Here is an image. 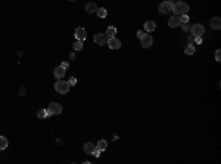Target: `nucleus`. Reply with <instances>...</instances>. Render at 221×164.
Returning <instances> with one entry per match:
<instances>
[{"instance_id":"f257e3e1","label":"nucleus","mask_w":221,"mask_h":164,"mask_svg":"<svg viewBox=\"0 0 221 164\" xmlns=\"http://www.w3.org/2000/svg\"><path fill=\"white\" fill-rule=\"evenodd\" d=\"M172 12L177 15V17H181V15H187L189 14V5L184 2H177L172 5Z\"/></svg>"},{"instance_id":"f03ea898","label":"nucleus","mask_w":221,"mask_h":164,"mask_svg":"<svg viewBox=\"0 0 221 164\" xmlns=\"http://www.w3.org/2000/svg\"><path fill=\"white\" fill-rule=\"evenodd\" d=\"M55 90L58 92V93H61V95H67L69 92V83L68 81H64L62 78L58 80L55 83Z\"/></svg>"},{"instance_id":"7ed1b4c3","label":"nucleus","mask_w":221,"mask_h":164,"mask_svg":"<svg viewBox=\"0 0 221 164\" xmlns=\"http://www.w3.org/2000/svg\"><path fill=\"white\" fill-rule=\"evenodd\" d=\"M61 112H62V105L61 104H58V102L49 104V107H47V117H50V115H59Z\"/></svg>"},{"instance_id":"20e7f679","label":"nucleus","mask_w":221,"mask_h":164,"mask_svg":"<svg viewBox=\"0 0 221 164\" xmlns=\"http://www.w3.org/2000/svg\"><path fill=\"white\" fill-rule=\"evenodd\" d=\"M190 33H192V37H202L205 33V27L202 24H195V25H192Z\"/></svg>"},{"instance_id":"39448f33","label":"nucleus","mask_w":221,"mask_h":164,"mask_svg":"<svg viewBox=\"0 0 221 164\" xmlns=\"http://www.w3.org/2000/svg\"><path fill=\"white\" fill-rule=\"evenodd\" d=\"M172 2L171 0H165V2H162L161 5H159V8H158V11H159V14H168L172 11Z\"/></svg>"},{"instance_id":"423d86ee","label":"nucleus","mask_w":221,"mask_h":164,"mask_svg":"<svg viewBox=\"0 0 221 164\" xmlns=\"http://www.w3.org/2000/svg\"><path fill=\"white\" fill-rule=\"evenodd\" d=\"M140 41H142V47H145V49H148V47H151L153 44V38L152 36H149V34H143V37L140 38Z\"/></svg>"},{"instance_id":"0eeeda50","label":"nucleus","mask_w":221,"mask_h":164,"mask_svg":"<svg viewBox=\"0 0 221 164\" xmlns=\"http://www.w3.org/2000/svg\"><path fill=\"white\" fill-rule=\"evenodd\" d=\"M106 43H108V47H109V49H114V50L121 47V41H119L117 37H109Z\"/></svg>"},{"instance_id":"6e6552de","label":"nucleus","mask_w":221,"mask_h":164,"mask_svg":"<svg viewBox=\"0 0 221 164\" xmlns=\"http://www.w3.org/2000/svg\"><path fill=\"white\" fill-rule=\"evenodd\" d=\"M108 38H109V37L106 36V34H103V33H99V34H96V36H94V38H93V40H94V43H96V44H99V46H103V44H106Z\"/></svg>"},{"instance_id":"1a4fd4ad","label":"nucleus","mask_w":221,"mask_h":164,"mask_svg":"<svg viewBox=\"0 0 221 164\" xmlns=\"http://www.w3.org/2000/svg\"><path fill=\"white\" fill-rule=\"evenodd\" d=\"M75 38L80 40V41H84L85 38H87V31H85L83 27H78V28L75 30Z\"/></svg>"},{"instance_id":"9d476101","label":"nucleus","mask_w":221,"mask_h":164,"mask_svg":"<svg viewBox=\"0 0 221 164\" xmlns=\"http://www.w3.org/2000/svg\"><path fill=\"white\" fill-rule=\"evenodd\" d=\"M53 74H55V77H56L58 80H61V78H64V75L67 74V68H64L62 65H59V67H56V68H55Z\"/></svg>"},{"instance_id":"9b49d317","label":"nucleus","mask_w":221,"mask_h":164,"mask_svg":"<svg viewBox=\"0 0 221 164\" xmlns=\"http://www.w3.org/2000/svg\"><path fill=\"white\" fill-rule=\"evenodd\" d=\"M209 25H211L212 30H220L221 28V18L220 17H214V18H211Z\"/></svg>"},{"instance_id":"f8f14e48","label":"nucleus","mask_w":221,"mask_h":164,"mask_svg":"<svg viewBox=\"0 0 221 164\" xmlns=\"http://www.w3.org/2000/svg\"><path fill=\"white\" fill-rule=\"evenodd\" d=\"M180 24H181V21H180V17H177V15L171 17L170 21H168V25H170L171 28H177Z\"/></svg>"},{"instance_id":"ddd939ff","label":"nucleus","mask_w":221,"mask_h":164,"mask_svg":"<svg viewBox=\"0 0 221 164\" xmlns=\"http://www.w3.org/2000/svg\"><path fill=\"white\" fill-rule=\"evenodd\" d=\"M96 11H97V6H96V3H93V2H88V3L85 5V12H87V14H96Z\"/></svg>"},{"instance_id":"4468645a","label":"nucleus","mask_w":221,"mask_h":164,"mask_svg":"<svg viewBox=\"0 0 221 164\" xmlns=\"http://www.w3.org/2000/svg\"><path fill=\"white\" fill-rule=\"evenodd\" d=\"M94 148H96V146H94V144H91V142H85L84 145H83V149H84V152H85V154H90V155L93 154Z\"/></svg>"},{"instance_id":"2eb2a0df","label":"nucleus","mask_w":221,"mask_h":164,"mask_svg":"<svg viewBox=\"0 0 221 164\" xmlns=\"http://www.w3.org/2000/svg\"><path fill=\"white\" fill-rule=\"evenodd\" d=\"M155 28H156V24H155L153 21H146V22H145V30H146L148 33L155 31Z\"/></svg>"},{"instance_id":"dca6fc26","label":"nucleus","mask_w":221,"mask_h":164,"mask_svg":"<svg viewBox=\"0 0 221 164\" xmlns=\"http://www.w3.org/2000/svg\"><path fill=\"white\" fill-rule=\"evenodd\" d=\"M97 149H100V151H106V148H108V142L105 141V139H102V141H99L97 142V146H96Z\"/></svg>"},{"instance_id":"f3484780","label":"nucleus","mask_w":221,"mask_h":164,"mask_svg":"<svg viewBox=\"0 0 221 164\" xmlns=\"http://www.w3.org/2000/svg\"><path fill=\"white\" fill-rule=\"evenodd\" d=\"M195 52H196V47H195L193 44H187L186 49H184V53L186 55H193Z\"/></svg>"},{"instance_id":"a211bd4d","label":"nucleus","mask_w":221,"mask_h":164,"mask_svg":"<svg viewBox=\"0 0 221 164\" xmlns=\"http://www.w3.org/2000/svg\"><path fill=\"white\" fill-rule=\"evenodd\" d=\"M96 15H97L99 18H106L108 12H106V9H103V8H97V11H96Z\"/></svg>"},{"instance_id":"6ab92c4d","label":"nucleus","mask_w":221,"mask_h":164,"mask_svg":"<svg viewBox=\"0 0 221 164\" xmlns=\"http://www.w3.org/2000/svg\"><path fill=\"white\" fill-rule=\"evenodd\" d=\"M6 148H7V139L4 136H0V151H3Z\"/></svg>"},{"instance_id":"aec40b11","label":"nucleus","mask_w":221,"mask_h":164,"mask_svg":"<svg viewBox=\"0 0 221 164\" xmlns=\"http://www.w3.org/2000/svg\"><path fill=\"white\" fill-rule=\"evenodd\" d=\"M37 117L38 118H47V109H44V108L38 109L37 111Z\"/></svg>"},{"instance_id":"412c9836","label":"nucleus","mask_w":221,"mask_h":164,"mask_svg":"<svg viewBox=\"0 0 221 164\" xmlns=\"http://www.w3.org/2000/svg\"><path fill=\"white\" fill-rule=\"evenodd\" d=\"M117 34V28L115 27H109L108 30H106V36L108 37H114Z\"/></svg>"},{"instance_id":"4be33fe9","label":"nucleus","mask_w":221,"mask_h":164,"mask_svg":"<svg viewBox=\"0 0 221 164\" xmlns=\"http://www.w3.org/2000/svg\"><path fill=\"white\" fill-rule=\"evenodd\" d=\"M74 50H81L83 49V41H80V40H77L75 43H74Z\"/></svg>"},{"instance_id":"5701e85b","label":"nucleus","mask_w":221,"mask_h":164,"mask_svg":"<svg viewBox=\"0 0 221 164\" xmlns=\"http://www.w3.org/2000/svg\"><path fill=\"white\" fill-rule=\"evenodd\" d=\"M180 21H181V24H187V22H189V15H181V17H180Z\"/></svg>"},{"instance_id":"b1692460","label":"nucleus","mask_w":221,"mask_h":164,"mask_svg":"<svg viewBox=\"0 0 221 164\" xmlns=\"http://www.w3.org/2000/svg\"><path fill=\"white\" fill-rule=\"evenodd\" d=\"M68 83H69V86H75V84H77V78H75V77H71Z\"/></svg>"},{"instance_id":"393cba45","label":"nucleus","mask_w":221,"mask_h":164,"mask_svg":"<svg viewBox=\"0 0 221 164\" xmlns=\"http://www.w3.org/2000/svg\"><path fill=\"white\" fill-rule=\"evenodd\" d=\"M100 152H102L100 149H97V148H94V151H93V154H91V155H94V157H100Z\"/></svg>"},{"instance_id":"a878e982","label":"nucleus","mask_w":221,"mask_h":164,"mask_svg":"<svg viewBox=\"0 0 221 164\" xmlns=\"http://www.w3.org/2000/svg\"><path fill=\"white\" fill-rule=\"evenodd\" d=\"M215 61H217V62L221 61V50H217V52H215Z\"/></svg>"},{"instance_id":"bb28decb","label":"nucleus","mask_w":221,"mask_h":164,"mask_svg":"<svg viewBox=\"0 0 221 164\" xmlns=\"http://www.w3.org/2000/svg\"><path fill=\"white\" fill-rule=\"evenodd\" d=\"M25 87H21V89H19V90H18V95H19V96H24V95H25Z\"/></svg>"},{"instance_id":"cd10ccee","label":"nucleus","mask_w":221,"mask_h":164,"mask_svg":"<svg viewBox=\"0 0 221 164\" xmlns=\"http://www.w3.org/2000/svg\"><path fill=\"white\" fill-rule=\"evenodd\" d=\"M143 34H145V31H142V30H139V31H137V37H139V38H142Z\"/></svg>"},{"instance_id":"c85d7f7f","label":"nucleus","mask_w":221,"mask_h":164,"mask_svg":"<svg viewBox=\"0 0 221 164\" xmlns=\"http://www.w3.org/2000/svg\"><path fill=\"white\" fill-rule=\"evenodd\" d=\"M180 25H181V30H183V31H187V30H189L187 24H180Z\"/></svg>"},{"instance_id":"c756f323","label":"nucleus","mask_w":221,"mask_h":164,"mask_svg":"<svg viewBox=\"0 0 221 164\" xmlns=\"http://www.w3.org/2000/svg\"><path fill=\"white\" fill-rule=\"evenodd\" d=\"M61 65H62L64 68H67V70H68V67H69V64H68V62H67V61H65V62H62Z\"/></svg>"},{"instance_id":"7c9ffc66","label":"nucleus","mask_w":221,"mask_h":164,"mask_svg":"<svg viewBox=\"0 0 221 164\" xmlns=\"http://www.w3.org/2000/svg\"><path fill=\"white\" fill-rule=\"evenodd\" d=\"M195 40H196V43H199V44L202 43V37H195Z\"/></svg>"},{"instance_id":"2f4dec72","label":"nucleus","mask_w":221,"mask_h":164,"mask_svg":"<svg viewBox=\"0 0 221 164\" xmlns=\"http://www.w3.org/2000/svg\"><path fill=\"white\" fill-rule=\"evenodd\" d=\"M69 58H71V59H75V53H74V52H72V53L69 55Z\"/></svg>"},{"instance_id":"473e14b6","label":"nucleus","mask_w":221,"mask_h":164,"mask_svg":"<svg viewBox=\"0 0 221 164\" xmlns=\"http://www.w3.org/2000/svg\"><path fill=\"white\" fill-rule=\"evenodd\" d=\"M69 2H75V0H69Z\"/></svg>"}]
</instances>
